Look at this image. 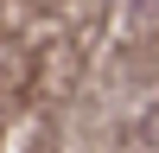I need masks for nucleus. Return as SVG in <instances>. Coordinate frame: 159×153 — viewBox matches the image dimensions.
<instances>
[]
</instances>
